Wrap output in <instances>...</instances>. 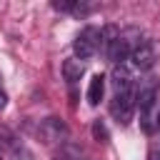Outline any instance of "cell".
I'll return each instance as SVG.
<instances>
[{
    "label": "cell",
    "instance_id": "15",
    "mask_svg": "<svg viewBox=\"0 0 160 160\" xmlns=\"http://www.w3.org/2000/svg\"><path fill=\"white\" fill-rule=\"evenodd\" d=\"M0 90H2V75H0Z\"/></svg>",
    "mask_w": 160,
    "mask_h": 160
},
{
    "label": "cell",
    "instance_id": "1",
    "mask_svg": "<svg viewBox=\"0 0 160 160\" xmlns=\"http://www.w3.org/2000/svg\"><path fill=\"white\" fill-rule=\"evenodd\" d=\"M100 48V28L95 25H88L78 32L75 42H72V50H75V60H90Z\"/></svg>",
    "mask_w": 160,
    "mask_h": 160
},
{
    "label": "cell",
    "instance_id": "6",
    "mask_svg": "<svg viewBox=\"0 0 160 160\" xmlns=\"http://www.w3.org/2000/svg\"><path fill=\"white\" fill-rule=\"evenodd\" d=\"M110 82H112V88H115V95H122V92H130V90H132V78H130V70H128L125 65H115V68H112Z\"/></svg>",
    "mask_w": 160,
    "mask_h": 160
},
{
    "label": "cell",
    "instance_id": "14",
    "mask_svg": "<svg viewBox=\"0 0 160 160\" xmlns=\"http://www.w3.org/2000/svg\"><path fill=\"white\" fill-rule=\"evenodd\" d=\"M55 160H70V158H68V155H60V158H55Z\"/></svg>",
    "mask_w": 160,
    "mask_h": 160
},
{
    "label": "cell",
    "instance_id": "7",
    "mask_svg": "<svg viewBox=\"0 0 160 160\" xmlns=\"http://www.w3.org/2000/svg\"><path fill=\"white\" fill-rule=\"evenodd\" d=\"M118 38H120V28H118V25H105V28L100 30V48H98V50L108 58V55H110V50L115 48Z\"/></svg>",
    "mask_w": 160,
    "mask_h": 160
},
{
    "label": "cell",
    "instance_id": "8",
    "mask_svg": "<svg viewBox=\"0 0 160 160\" xmlns=\"http://www.w3.org/2000/svg\"><path fill=\"white\" fill-rule=\"evenodd\" d=\"M62 75H65V80H68L70 85H75V82L85 75V65H82L80 60H75V58H72V60H65V62H62Z\"/></svg>",
    "mask_w": 160,
    "mask_h": 160
},
{
    "label": "cell",
    "instance_id": "9",
    "mask_svg": "<svg viewBox=\"0 0 160 160\" xmlns=\"http://www.w3.org/2000/svg\"><path fill=\"white\" fill-rule=\"evenodd\" d=\"M102 95H105V78L102 75H92V80L88 85V102L90 105H100Z\"/></svg>",
    "mask_w": 160,
    "mask_h": 160
},
{
    "label": "cell",
    "instance_id": "3",
    "mask_svg": "<svg viewBox=\"0 0 160 160\" xmlns=\"http://www.w3.org/2000/svg\"><path fill=\"white\" fill-rule=\"evenodd\" d=\"M110 112L112 118L120 122V125H128L132 120V112H135V88L130 92H122V95H115L112 102H110Z\"/></svg>",
    "mask_w": 160,
    "mask_h": 160
},
{
    "label": "cell",
    "instance_id": "4",
    "mask_svg": "<svg viewBox=\"0 0 160 160\" xmlns=\"http://www.w3.org/2000/svg\"><path fill=\"white\" fill-rule=\"evenodd\" d=\"M130 60H132V65H135L138 70H150V68L155 65V48H152V42H150V40H142V42L130 52Z\"/></svg>",
    "mask_w": 160,
    "mask_h": 160
},
{
    "label": "cell",
    "instance_id": "2",
    "mask_svg": "<svg viewBox=\"0 0 160 160\" xmlns=\"http://www.w3.org/2000/svg\"><path fill=\"white\" fill-rule=\"evenodd\" d=\"M40 138L45 145H62L68 140V125L60 120V118H45L38 128Z\"/></svg>",
    "mask_w": 160,
    "mask_h": 160
},
{
    "label": "cell",
    "instance_id": "10",
    "mask_svg": "<svg viewBox=\"0 0 160 160\" xmlns=\"http://www.w3.org/2000/svg\"><path fill=\"white\" fill-rule=\"evenodd\" d=\"M92 138L98 140V142H110V132H108V125L98 118V120H92Z\"/></svg>",
    "mask_w": 160,
    "mask_h": 160
},
{
    "label": "cell",
    "instance_id": "13",
    "mask_svg": "<svg viewBox=\"0 0 160 160\" xmlns=\"http://www.w3.org/2000/svg\"><path fill=\"white\" fill-rule=\"evenodd\" d=\"M5 102H8V98H5V92H2V90H0V110H2V108H5Z\"/></svg>",
    "mask_w": 160,
    "mask_h": 160
},
{
    "label": "cell",
    "instance_id": "11",
    "mask_svg": "<svg viewBox=\"0 0 160 160\" xmlns=\"http://www.w3.org/2000/svg\"><path fill=\"white\" fill-rule=\"evenodd\" d=\"M92 10H95V5H92V2H82V0H72V2H70V12H72V15L85 18V15H90Z\"/></svg>",
    "mask_w": 160,
    "mask_h": 160
},
{
    "label": "cell",
    "instance_id": "12",
    "mask_svg": "<svg viewBox=\"0 0 160 160\" xmlns=\"http://www.w3.org/2000/svg\"><path fill=\"white\" fill-rule=\"evenodd\" d=\"M148 160H160V142H152L148 150Z\"/></svg>",
    "mask_w": 160,
    "mask_h": 160
},
{
    "label": "cell",
    "instance_id": "16",
    "mask_svg": "<svg viewBox=\"0 0 160 160\" xmlns=\"http://www.w3.org/2000/svg\"><path fill=\"white\" fill-rule=\"evenodd\" d=\"M158 128H160V112H158Z\"/></svg>",
    "mask_w": 160,
    "mask_h": 160
},
{
    "label": "cell",
    "instance_id": "5",
    "mask_svg": "<svg viewBox=\"0 0 160 160\" xmlns=\"http://www.w3.org/2000/svg\"><path fill=\"white\" fill-rule=\"evenodd\" d=\"M0 142L10 150V155H12L15 160H32V152H30L10 130H5V128H0Z\"/></svg>",
    "mask_w": 160,
    "mask_h": 160
}]
</instances>
